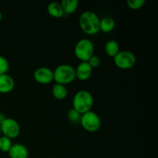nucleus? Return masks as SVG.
I'll return each instance as SVG.
<instances>
[{
	"label": "nucleus",
	"instance_id": "nucleus-5",
	"mask_svg": "<svg viewBox=\"0 0 158 158\" xmlns=\"http://www.w3.org/2000/svg\"><path fill=\"white\" fill-rule=\"evenodd\" d=\"M80 123L85 131L89 133L97 132L101 127V120L97 113L90 110L82 114Z\"/></svg>",
	"mask_w": 158,
	"mask_h": 158
},
{
	"label": "nucleus",
	"instance_id": "nucleus-6",
	"mask_svg": "<svg viewBox=\"0 0 158 158\" xmlns=\"http://www.w3.org/2000/svg\"><path fill=\"white\" fill-rule=\"evenodd\" d=\"M114 64L120 69H130L134 67L137 62L134 53L128 50H121L114 57Z\"/></svg>",
	"mask_w": 158,
	"mask_h": 158
},
{
	"label": "nucleus",
	"instance_id": "nucleus-24",
	"mask_svg": "<svg viewBox=\"0 0 158 158\" xmlns=\"http://www.w3.org/2000/svg\"><path fill=\"white\" fill-rule=\"evenodd\" d=\"M1 134H2V131H1V126H0V137H1Z\"/></svg>",
	"mask_w": 158,
	"mask_h": 158
},
{
	"label": "nucleus",
	"instance_id": "nucleus-15",
	"mask_svg": "<svg viewBox=\"0 0 158 158\" xmlns=\"http://www.w3.org/2000/svg\"><path fill=\"white\" fill-rule=\"evenodd\" d=\"M60 4L64 12V15H71L77 11L79 2L77 0H63Z\"/></svg>",
	"mask_w": 158,
	"mask_h": 158
},
{
	"label": "nucleus",
	"instance_id": "nucleus-3",
	"mask_svg": "<svg viewBox=\"0 0 158 158\" xmlns=\"http://www.w3.org/2000/svg\"><path fill=\"white\" fill-rule=\"evenodd\" d=\"M76 79L75 68L69 64H61L53 71V80L56 83L64 85L73 83Z\"/></svg>",
	"mask_w": 158,
	"mask_h": 158
},
{
	"label": "nucleus",
	"instance_id": "nucleus-11",
	"mask_svg": "<svg viewBox=\"0 0 158 158\" xmlns=\"http://www.w3.org/2000/svg\"><path fill=\"white\" fill-rule=\"evenodd\" d=\"M15 87V80L9 74L0 75V94H9Z\"/></svg>",
	"mask_w": 158,
	"mask_h": 158
},
{
	"label": "nucleus",
	"instance_id": "nucleus-20",
	"mask_svg": "<svg viewBox=\"0 0 158 158\" xmlns=\"http://www.w3.org/2000/svg\"><path fill=\"white\" fill-rule=\"evenodd\" d=\"M9 69V61L4 56L0 55V75L7 73Z\"/></svg>",
	"mask_w": 158,
	"mask_h": 158
},
{
	"label": "nucleus",
	"instance_id": "nucleus-1",
	"mask_svg": "<svg viewBox=\"0 0 158 158\" xmlns=\"http://www.w3.org/2000/svg\"><path fill=\"white\" fill-rule=\"evenodd\" d=\"M100 19L93 11H85L80 15L79 24L82 31L86 35H94L100 32Z\"/></svg>",
	"mask_w": 158,
	"mask_h": 158
},
{
	"label": "nucleus",
	"instance_id": "nucleus-16",
	"mask_svg": "<svg viewBox=\"0 0 158 158\" xmlns=\"http://www.w3.org/2000/svg\"><path fill=\"white\" fill-rule=\"evenodd\" d=\"M104 49L106 55L109 56L110 57H112V58H114L120 52V46H119L118 43L115 40H109V41L106 42Z\"/></svg>",
	"mask_w": 158,
	"mask_h": 158
},
{
	"label": "nucleus",
	"instance_id": "nucleus-8",
	"mask_svg": "<svg viewBox=\"0 0 158 158\" xmlns=\"http://www.w3.org/2000/svg\"><path fill=\"white\" fill-rule=\"evenodd\" d=\"M33 77L35 81L40 84H49L53 81V70L46 66L39 67L34 71Z\"/></svg>",
	"mask_w": 158,
	"mask_h": 158
},
{
	"label": "nucleus",
	"instance_id": "nucleus-7",
	"mask_svg": "<svg viewBox=\"0 0 158 158\" xmlns=\"http://www.w3.org/2000/svg\"><path fill=\"white\" fill-rule=\"evenodd\" d=\"M0 126H1V131L2 135L9 137L11 140L16 138L19 135V123L15 119L11 118V117H6V119L0 123Z\"/></svg>",
	"mask_w": 158,
	"mask_h": 158
},
{
	"label": "nucleus",
	"instance_id": "nucleus-10",
	"mask_svg": "<svg viewBox=\"0 0 158 158\" xmlns=\"http://www.w3.org/2000/svg\"><path fill=\"white\" fill-rule=\"evenodd\" d=\"M8 154L10 158H28L29 150L22 143H15L12 145Z\"/></svg>",
	"mask_w": 158,
	"mask_h": 158
},
{
	"label": "nucleus",
	"instance_id": "nucleus-21",
	"mask_svg": "<svg viewBox=\"0 0 158 158\" xmlns=\"http://www.w3.org/2000/svg\"><path fill=\"white\" fill-rule=\"evenodd\" d=\"M100 57L97 56L96 55H93L89 59V60L87 61V63H89V66L92 67V69L94 68H97L100 65Z\"/></svg>",
	"mask_w": 158,
	"mask_h": 158
},
{
	"label": "nucleus",
	"instance_id": "nucleus-18",
	"mask_svg": "<svg viewBox=\"0 0 158 158\" xmlns=\"http://www.w3.org/2000/svg\"><path fill=\"white\" fill-rule=\"evenodd\" d=\"M67 118L70 122L73 123H80V118H81V114L77 112L73 108L69 110L67 113Z\"/></svg>",
	"mask_w": 158,
	"mask_h": 158
},
{
	"label": "nucleus",
	"instance_id": "nucleus-17",
	"mask_svg": "<svg viewBox=\"0 0 158 158\" xmlns=\"http://www.w3.org/2000/svg\"><path fill=\"white\" fill-rule=\"evenodd\" d=\"M12 145V140L9 139V137H5L3 135L0 137V151L5 153H8Z\"/></svg>",
	"mask_w": 158,
	"mask_h": 158
},
{
	"label": "nucleus",
	"instance_id": "nucleus-9",
	"mask_svg": "<svg viewBox=\"0 0 158 158\" xmlns=\"http://www.w3.org/2000/svg\"><path fill=\"white\" fill-rule=\"evenodd\" d=\"M76 78L80 81H86L91 77L93 69L87 62H81L77 68H75Z\"/></svg>",
	"mask_w": 158,
	"mask_h": 158
},
{
	"label": "nucleus",
	"instance_id": "nucleus-13",
	"mask_svg": "<svg viewBox=\"0 0 158 158\" xmlns=\"http://www.w3.org/2000/svg\"><path fill=\"white\" fill-rule=\"evenodd\" d=\"M52 94L56 100H63L66 99L68 95L67 88L64 85L55 83L52 87Z\"/></svg>",
	"mask_w": 158,
	"mask_h": 158
},
{
	"label": "nucleus",
	"instance_id": "nucleus-19",
	"mask_svg": "<svg viewBox=\"0 0 158 158\" xmlns=\"http://www.w3.org/2000/svg\"><path fill=\"white\" fill-rule=\"evenodd\" d=\"M145 0H127V5L132 10H138L145 4Z\"/></svg>",
	"mask_w": 158,
	"mask_h": 158
},
{
	"label": "nucleus",
	"instance_id": "nucleus-4",
	"mask_svg": "<svg viewBox=\"0 0 158 158\" xmlns=\"http://www.w3.org/2000/svg\"><path fill=\"white\" fill-rule=\"evenodd\" d=\"M94 43L88 39H82L79 40L74 47L75 56L81 62H87L94 55Z\"/></svg>",
	"mask_w": 158,
	"mask_h": 158
},
{
	"label": "nucleus",
	"instance_id": "nucleus-23",
	"mask_svg": "<svg viewBox=\"0 0 158 158\" xmlns=\"http://www.w3.org/2000/svg\"><path fill=\"white\" fill-rule=\"evenodd\" d=\"M2 19V12H0V21H1Z\"/></svg>",
	"mask_w": 158,
	"mask_h": 158
},
{
	"label": "nucleus",
	"instance_id": "nucleus-14",
	"mask_svg": "<svg viewBox=\"0 0 158 158\" xmlns=\"http://www.w3.org/2000/svg\"><path fill=\"white\" fill-rule=\"evenodd\" d=\"M115 21L112 17L106 16L100 19V31L105 33H109L112 32L115 28Z\"/></svg>",
	"mask_w": 158,
	"mask_h": 158
},
{
	"label": "nucleus",
	"instance_id": "nucleus-2",
	"mask_svg": "<svg viewBox=\"0 0 158 158\" xmlns=\"http://www.w3.org/2000/svg\"><path fill=\"white\" fill-rule=\"evenodd\" d=\"M94 106V97L90 92L86 89H81L76 93L73 99V108L83 114L92 110Z\"/></svg>",
	"mask_w": 158,
	"mask_h": 158
},
{
	"label": "nucleus",
	"instance_id": "nucleus-12",
	"mask_svg": "<svg viewBox=\"0 0 158 158\" xmlns=\"http://www.w3.org/2000/svg\"><path fill=\"white\" fill-rule=\"evenodd\" d=\"M47 12L53 18L60 19L64 16V12L61 4L57 2H50L47 6Z\"/></svg>",
	"mask_w": 158,
	"mask_h": 158
},
{
	"label": "nucleus",
	"instance_id": "nucleus-22",
	"mask_svg": "<svg viewBox=\"0 0 158 158\" xmlns=\"http://www.w3.org/2000/svg\"><path fill=\"white\" fill-rule=\"evenodd\" d=\"M5 119H6V117H5L4 114H3L2 113H0V123H1Z\"/></svg>",
	"mask_w": 158,
	"mask_h": 158
}]
</instances>
